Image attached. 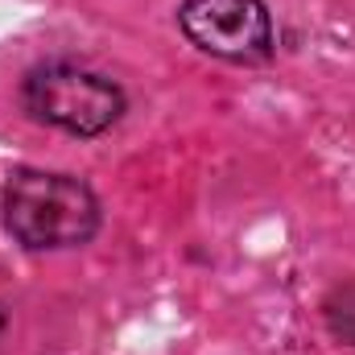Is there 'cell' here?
Wrapping results in <instances>:
<instances>
[{
  "label": "cell",
  "instance_id": "6da1fadb",
  "mask_svg": "<svg viewBox=\"0 0 355 355\" xmlns=\"http://www.w3.org/2000/svg\"><path fill=\"white\" fill-rule=\"evenodd\" d=\"M4 227L17 244L46 248H79L99 232V198L87 182L50 170H17L0 194Z\"/></svg>",
  "mask_w": 355,
  "mask_h": 355
},
{
  "label": "cell",
  "instance_id": "7a4b0ae2",
  "mask_svg": "<svg viewBox=\"0 0 355 355\" xmlns=\"http://www.w3.org/2000/svg\"><path fill=\"white\" fill-rule=\"evenodd\" d=\"M25 107L71 137H99L124 116V91L95 71L46 62L25 79Z\"/></svg>",
  "mask_w": 355,
  "mask_h": 355
},
{
  "label": "cell",
  "instance_id": "3957f363",
  "mask_svg": "<svg viewBox=\"0 0 355 355\" xmlns=\"http://www.w3.org/2000/svg\"><path fill=\"white\" fill-rule=\"evenodd\" d=\"M178 25L202 54L223 62H265L272 54V17L261 0H186Z\"/></svg>",
  "mask_w": 355,
  "mask_h": 355
}]
</instances>
